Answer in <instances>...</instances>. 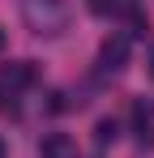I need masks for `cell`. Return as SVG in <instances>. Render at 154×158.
I'll return each mask as SVG.
<instances>
[{"instance_id":"cell-10","label":"cell","mask_w":154,"mask_h":158,"mask_svg":"<svg viewBox=\"0 0 154 158\" xmlns=\"http://www.w3.org/2000/svg\"><path fill=\"white\" fill-rule=\"evenodd\" d=\"M0 158H4V141H0Z\"/></svg>"},{"instance_id":"cell-3","label":"cell","mask_w":154,"mask_h":158,"mask_svg":"<svg viewBox=\"0 0 154 158\" xmlns=\"http://www.w3.org/2000/svg\"><path fill=\"white\" fill-rule=\"evenodd\" d=\"M30 81H34V64H30V60H17V64H4V69H0V85H4V90H22Z\"/></svg>"},{"instance_id":"cell-8","label":"cell","mask_w":154,"mask_h":158,"mask_svg":"<svg viewBox=\"0 0 154 158\" xmlns=\"http://www.w3.org/2000/svg\"><path fill=\"white\" fill-rule=\"evenodd\" d=\"M0 107H4V85H0Z\"/></svg>"},{"instance_id":"cell-7","label":"cell","mask_w":154,"mask_h":158,"mask_svg":"<svg viewBox=\"0 0 154 158\" xmlns=\"http://www.w3.org/2000/svg\"><path fill=\"white\" fill-rule=\"evenodd\" d=\"M90 9H94V13H99V17H107V13H111V9H116V0H90Z\"/></svg>"},{"instance_id":"cell-6","label":"cell","mask_w":154,"mask_h":158,"mask_svg":"<svg viewBox=\"0 0 154 158\" xmlns=\"http://www.w3.org/2000/svg\"><path fill=\"white\" fill-rule=\"evenodd\" d=\"M133 124H137V137L146 141V132H150V111H146V107H141V103L133 107Z\"/></svg>"},{"instance_id":"cell-5","label":"cell","mask_w":154,"mask_h":158,"mask_svg":"<svg viewBox=\"0 0 154 158\" xmlns=\"http://www.w3.org/2000/svg\"><path fill=\"white\" fill-rule=\"evenodd\" d=\"M116 137H120V124H116V120H99V128H94V141H99V145H111Z\"/></svg>"},{"instance_id":"cell-1","label":"cell","mask_w":154,"mask_h":158,"mask_svg":"<svg viewBox=\"0 0 154 158\" xmlns=\"http://www.w3.org/2000/svg\"><path fill=\"white\" fill-rule=\"evenodd\" d=\"M22 22L30 34L56 39L69 30V0H22Z\"/></svg>"},{"instance_id":"cell-9","label":"cell","mask_w":154,"mask_h":158,"mask_svg":"<svg viewBox=\"0 0 154 158\" xmlns=\"http://www.w3.org/2000/svg\"><path fill=\"white\" fill-rule=\"evenodd\" d=\"M0 47H4V30H0Z\"/></svg>"},{"instance_id":"cell-4","label":"cell","mask_w":154,"mask_h":158,"mask_svg":"<svg viewBox=\"0 0 154 158\" xmlns=\"http://www.w3.org/2000/svg\"><path fill=\"white\" fill-rule=\"evenodd\" d=\"M39 158H77V145L69 132H51L43 137V145H39Z\"/></svg>"},{"instance_id":"cell-2","label":"cell","mask_w":154,"mask_h":158,"mask_svg":"<svg viewBox=\"0 0 154 158\" xmlns=\"http://www.w3.org/2000/svg\"><path fill=\"white\" fill-rule=\"evenodd\" d=\"M124 64H128V39L124 34H107L99 47V69L103 73H120Z\"/></svg>"}]
</instances>
